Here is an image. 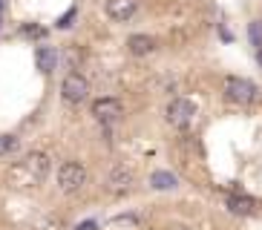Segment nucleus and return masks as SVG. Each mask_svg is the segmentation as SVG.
<instances>
[{
	"label": "nucleus",
	"mask_w": 262,
	"mask_h": 230,
	"mask_svg": "<svg viewBox=\"0 0 262 230\" xmlns=\"http://www.w3.org/2000/svg\"><path fill=\"white\" fill-rule=\"evenodd\" d=\"M75 230H98V222H93V219H90V222H81Z\"/></svg>",
	"instance_id": "obj_16"
},
{
	"label": "nucleus",
	"mask_w": 262,
	"mask_h": 230,
	"mask_svg": "<svg viewBox=\"0 0 262 230\" xmlns=\"http://www.w3.org/2000/svg\"><path fill=\"white\" fill-rule=\"evenodd\" d=\"M93 115H95V121H101V124H113V121H118V118L124 115V104L118 98H113V95L98 98L93 104Z\"/></svg>",
	"instance_id": "obj_6"
},
{
	"label": "nucleus",
	"mask_w": 262,
	"mask_h": 230,
	"mask_svg": "<svg viewBox=\"0 0 262 230\" xmlns=\"http://www.w3.org/2000/svg\"><path fill=\"white\" fill-rule=\"evenodd\" d=\"M193 115H196V107H193V101L187 98H173L164 109V118H167L170 127H176V130H187L193 124Z\"/></svg>",
	"instance_id": "obj_4"
},
{
	"label": "nucleus",
	"mask_w": 262,
	"mask_h": 230,
	"mask_svg": "<svg viewBox=\"0 0 262 230\" xmlns=\"http://www.w3.org/2000/svg\"><path fill=\"white\" fill-rule=\"evenodd\" d=\"M75 15H78L75 9H70V12H67V15L61 17V20H58V29H70V26H72V20H75Z\"/></svg>",
	"instance_id": "obj_15"
},
{
	"label": "nucleus",
	"mask_w": 262,
	"mask_h": 230,
	"mask_svg": "<svg viewBox=\"0 0 262 230\" xmlns=\"http://www.w3.org/2000/svg\"><path fill=\"white\" fill-rule=\"evenodd\" d=\"M248 40H251L256 49H262V20H251V23H248Z\"/></svg>",
	"instance_id": "obj_13"
},
{
	"label": "nucleus",
	"mask_w": 262,
	"mask_h": 230,
	"mask_svg": "<svg viewBox=\"0 0 262 230\" xmlns=\"http://www.w3.org/2000/svg\"><path fill=\"white\" fill-rule=\"evenodd\" d=\"M86 178H90L86 176V167L84 164H78V161H67V164L58 167V187H61V193H67V196L84 190Z\"/></svg>",
	"instance_id": "obj_1"
},
{
	"label": "nucleus",
	"mask_w": 262,
	"mask_h": 230,
	"mask_svg": "<svg viewBox=\"0 0 262 230\" xmlns=\"http://www.w3.org/2000/svg\"><path fill=\"white\" fill-rule=\"evenodd\" d=\"M150 187L153 190H176L179 187V178L170 173V170H156L150 176Z\"/></svg>",
	"instance_id": "obj_12"
},
{
	"label": "nucleus",
	"mask_w": 262,
	"mask_h": 230,
	"mask_svg": "<svg viewBox=\"0 0 262 230\" xmlns=\"http://www.w3.org/2000/svg\"><path fill=\"white\" fill-rule=\"evenodd\" d=\"M61 95L67 104H81V101L90 98V81H86L84 75H78V72H72V75L63 78L61 84Z\"/></svg>",
	"instance_id": "obj_5"
},
{
	"label": "nucleus",
	"mask_w": 262,
	"mask_h": 230,
	"mask_svg": "<svg viewBox=\"0 0 262 230\" xmlns=\"http://www.w3.org/2000/svg\"><path fill=\"white\" fill-rule=\"evenodd\" d=\"M228 210H231L233 216H251L256 210V201L251 199V196L233 193V196H228Z\"/></svg>",
	"instance_id": "obj_9"
},
{
	"label": "nucleus",
	"mask_w": 262,
	"mask_h": 230,
	"mask_svg": "<svg viewBox=\"0 0 262 230\" xmlns=\"http://www.w3.org/2000/svg\"><path fill=\"white\" fill-rule=\"evenodd\" d=\"M127 49H130V55H136V58H144V55L156 52V38H150V35H133V38L127 40Z\"/></svg>",
	"instance_id": "obj_10"
},
{
	"label": "nucleus",
	"mask_w": 262,
	"mask_h": 230,
	"mask_svg": "<svg viewBox=\"0 0 262 230\" xmlns=\"http://www.w3.org/2000/svg\"><path fill=\"white\" fill-rule=\"evenodd\" d=\"M35 63H38L40 72H52L55 63H58V52H55V46H38V52H35Z\"/></svg>",
	"instance_id": "obj_11"
},
{
	"label": "nucleus",
	"mask_w": 262,
	"mask_h": 230,
	"mask_svg": "<svg viewBox=\"0 0 262 230\" xmlns=\"http://www.w3.org/2000/svg\"><path fill=\"white\" fill-rule=\"evenodd\" d=\"M225 98L233 101V104H254L256 98H259V89H256L254 81H248V78H239V75H231L225 78Z\"/></svg>",
	"instance_id": "obj_3"
},
{
	"label": "nucleus",
	"mask_w": 262,
	"mask_h": 230,
	"mask_svg": "<svg viewBox=\"0 0 262 230\" xmlns=\"http://www.w3.org/2000/svg\"><path fill=\"white\" fill-rule=\"evenodd\" d=\"M136 9H139V0H107V15L118 23L130 20L136 15Z\"/></svg>",
	"instance_id": "obj_8"
},
{
	"label": "nucleus",
	"mask_w": 262,
	"mask_h": 230,
	"mask_svg": "<svg viewBox=\"0 0 262 230\" xmlns=\"http://www.w3.org/2000/svg\"><path fill=\"white\" fill-rule=\"evenodd\" d=\"M15 176H24L26 181L24 184H40L43 178L49 176V155H43V153H29L20 164H17V170H15Z\"/></svg>",
	"instance_id": "obj_2"
},
{
	"label": "nucleus",
	"mask_w": 262,
	"mask_h": 230,
	"mask_svg": "<svg viewBox=\"0 0 262 230\" xmlns=\"http://www.w3.org/2000/svg\"><path fill=\"white\" fill-rule=\"evenodd\" d=\"M17 150V138L15 135H0V155H9Z\"/></svg>",
	"instance_id": "obj_14"
},
{
	"label": "nucleus",
	"mask_w": 262,
	"mask_h": 230,
	"mask_svg": "<svg viewBox=\"0 0 262 230\" xmlns=\"http://www.w3.org/2000/svg\"><path fill=\"white\" fill-rule=\"evenodd\" d=\"M256 61H259V63H262V49H259V52H256Z\"/></svg>",
	"instance_id": "obj_17"
},
{
	"label": "nucleus",
	"mask_w": 262,
	"mask_h": 230,
	"mask_svg": "<svg viewBox=\"0 0 262 230\" xmlns=\"http://www.w3.org/2000/svg\"><path fill=\"white\" fill-rule=\"evenodd\" d=\"M133 184H136V176H133L130 167L116 164V167L110 170V176H107V190H110V193H116V196H121V193H130Z\"/></svg>",
	"instance_id": "obj_7"
}]
</instances>
